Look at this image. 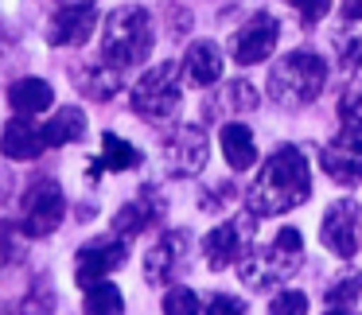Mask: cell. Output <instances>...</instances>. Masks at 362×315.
<instances>
[{
    "label": "cell",
    "instance_id": "obj_1",
    "mask_svg": "<svg viewBox=\"0 0 362 315\" xmlns=\"http://www.w3.org/2000/svg\"><path fill=\"white\" fill-rule=\"evenodd\" d=\"M312 198V167H308V156L292 144H281V148L269 156V164L261 167L257 183L245 195V206H250L253 218H276V214L296 210L300 203Z\"/></svg>",
    "mask_w": 362,
    "mask_h": 315
},
{
    "label": "cell",
    "instance_id": "obj_2",
    "mask_svg": "<svg viewBox=\"0 0 362 315\" xmlns=\"http://www.w3.org/2000/svg\"><path fill=\"white\" fill-rule=\"evenodd\" d=\"M238 265H242V280L253 292L276 288L304 265V234L296 226H284L269 245H250Z\"/></svg>",
    "mask_w": 362,
    "mask_h": 315
},
{
    "label": "cell",
    "instance_id": "obj_3",
    "mask_svg": "<svg viewBox=\"0 0 362 315\" xmlns=\"http://www.w3.org/2000/svg\"><path fill=\"white\" fill-rule=\"evenodd\" d=\"M152 43H156V32H152V16L141 8V4H121L105 16L102 28V59L117 71L125 66H136L152 55Z\"/></svg>",
    "mask_w": 362,
    "mask_h": 315
},
{
    "label": "cell",
    "instance_id": "obj_4",
    "mask_svg": "<svg viewBox=\"0 0 362 315\" xmlns=\"http://www.w3.org/2000/svg\"><path fill=\"white\" fill-rule=\"evenodd\" d=\"M327 86V63L315 51H292V55L276 59L269 71V97L284 109H300L312 105Z\"/></svg>",
    "mask_w": 362,
    "mask_h": 315
},
{
    "label": "cell",
    "instance_id": "obj_5",
    "mask_svg": "<svg viewBox=\"0 0 362 315\" xmlns=\"http://www.w3.org/2000/svg\"><path fill=\"white\" fill-rule=\"evenodd\" d=\"M183 102L180 90V63H156L152 71H144V78L133 86V109L144 121H168L175 117Z\"/></svg>",
    "mask_w": 362,
    "mask_h": 315
},
{
    "label": "cell",
    "instance_id": "obj_6",
    "mask_svg": "<svg viewBox=\"0 0 362 315\" xmlns=\"http://www.w3.org/2000/svg\"><path fill=\"white\" fill-rule=\"evenodd\" d=\"M323 172L343 187L362 183V121H343L335 133V141L320 152Z\"/></svg>",
    "mask_w": 362,
    "mask_h": 315
},
{
    "label": "cell",
    "instance_id": "obj_7",
    "mask_svg": "<svg viewBox=\"0 0 362 315\" xmlns=\"http://www.w3.org/2000/svg\"><path fill=\"white\" fill-rule=\"evenodd\" d=\"M66 198L55 179H35L24 195V234L28 237H47L63 226Z\"/></svg>",
    "mask_w": 362,
    "mask_h": 315
},
{
    "label": "cell",
    "instance_id": "obj_8",
    "mask_svg": "<svg viewBox=\"0 0 362 315\" xmlns=\"http://www.w3.org/2000/svg\"><path fill=\"white\" fill-rule=\"evenodd\" d=\"M358 226H362V206L354 198H339L323 210V222H320V242L327 253L351 261L358 253Z\"/></svg>",
    "mask_w": 362,
    "mask_h": 315
},
{
    "label": "cell",
    "instance_id": "obj_9",
    "mask_svg": "<svg viewBox=\"0 0 362 315\" xmlns=\"http://www.w3.org/2000/svg\"><path fill=\"white\" fill-rule=\"evenodd\" d=\"M276 40H281V24H276V16L257 12V16L245 20V24L234 32V40H230V55H234V63H242V66H257V63H265V59L273 55Z\"/></svg>",
    "mask_w": 362,
    "mask_h": 315
},
{
    "label": "cell",
    "instance_id": "obj_10",
    "mask_svg": "<svg viewBox=\"0 0 362 315\" xmlns=\"http://www.w3.org/2000/svg\"><path fill=\"white\" fill-rule=\"evenodd\" d=\"M211 156V141H206L203 125H180L164 141V164L172 175H199Z\"/></svg>",
    "mask_w": 362,
    "mask_h": 315
},
{
    "label": "cell",
    "instance_id": "obj_11",
    "mask_svg": "<svg viewBox=\"0 0 362 315\" xmlns=\"http://www.w3.org/2000/svg\"><path fill=\"white\" fill-rule=\"evenodd\" d=\"M125 257H129V245L121 242V237H94V242H86L78 249V257H74V280H78L82 288H90V284L105 280L113 268L125 265Z\"/></svg>",
    "mask_w": 362,
    "mask_h": 315
},
{
    "label": "cell",
    "instance_id": "obj_12",
    "mask_svg": "<svg viewBox=\"0 0 362 315\" xmlns=\"http://www.w3.org/2000/svg\"><path fill=\"white\" fill-rule=\"evenodd\" d=\"M250 234H253V214L250 218H230L222 226H214L203 242L206 265L211 268H230L242 261V253L250 249Z\"/></svg>",
    "mask_w": 362,
    "mask_h": 315
},
{
    "label": "cell",
    "instance_id": "obj_13",
    "mask_svg": "<svg viewBox=\"0 0 362 315\" xmlns=\"http://www.w3.org/2000/svg\"><path fill=\"white\" fill-rule=\"evenodd\" d=\"M98 28V16H94V4L82 8V4H59V12L51 16V28H47V40L55 47H78L94 35Z\"/></svg>",
    "mask_w": 362,
    "mask_h": 315
},
{
    "label": "cell",
    "instance_id": "obj_14",
    "mask_svg": "<svg viewBox=\"0 0 362 315\" xmlns=\"http://www.w3.org/2000/svg\"><path fill=\"white\" fill-rule=\"evenodd\" d=\"M187 242H191L187 230H168V234L148 249V257H144V280H148V284L172 280V276H175V265H180L183 253H187Z\"/></svg>",
    "mask_w": 362,
    "mask_h": 315
},
{
    "label": "cell",
    "instance_id": "obj_15",
    "mask_svg": "<svg viewBox=\"0 0 362 315\" xmlns=\"http://www.w3.org/2000/svg\"><path fill=\"white\" fill-rule=\"evenodd\" d=\"M183 74H187L195 86H214V82L222 78V47L211 40H195L187 47V55H183Z\"/></svg>",
    "mask_w": 362,
    "mask_h": 315
},
{
    "label": "cell",
    "instance_id": "obj_16",
    "mask_svg": "<svg viewBox=\"0 0 362 315\" xmlns=\"http://www.w3.org/2000/svg\"><path fill=\"white\" fill-rule=\"evenodd\" d=\"M218 144H222V156H226V164L234 167V172H250V167L257 164V141H253V129L242 125V121L222 125Z\"/></svg>",
    "mask_w": 362,
    "mask_h": 315
},
{
    "label": "cell",
    "instance_id": "obj_17",
    "mask_svg": "<svg viewBox=\"0 0 362 315\" xmlns=\"http://www.w3.org/2000/svg\"><path fill=\"white\" fill-rule=\"evenodd\" d=\"M0 152L8 160H35L43 152V141H40V129L32 125L28 117H12L8 125H4V133H0Z\"/></svg>",
    "mask_w": 362,
    "mask_h": 315
},
{
    "label": "cell",
    "instance_id": "obj_18",
    "mask_svg": "<svg viewBox=\"0 0 362 315\" xmlns=\"http://www.w3.org/2000/svg\"><path fill=\"white\" fill-rule=\"evenodd\" d=\"M86 136V113L78 109V105H66V109H59L51 121H43L40 129V141L43 148H63V144H74Z\"/></svg>",
    "mask_w": 362,
    "mask_h": 315
},
{
    "label": "cell",
    "instance_id": "obj_19",
    "mask_svg": "<svg viewBox=\"0 0 362 315\" xmlns=\"http://www.w3.org/2000/svg\"><path fill=\"white\" fill-rule=\"evenodd\" d=\"M51 102H55V90L43 78H20V82H12V90H8V105L20 117H35V113L51 109Z\"/></svg>",
    "mask_w": 362,
    "mask_h": 315
},
{
    "label": "cell",
    "instance_id": "obj_20",
    "mask_svg": "<svg viewBox=\"0 0 362 315\" xmlns=\"http://www.w3.org/2000/svg\"><path fill=\"white\" fill-rule=\"evenodd\" d=\"M156 214H160V206L152 203L148 195H141L136 203H125L117 210V218H113V234L117 237H136V234H144V230L156 222Z\"/></svg>",
    "mask_w": 362,
    "mask_h": 315
},
{
    "label": "cell",
    "instance_id": "obj_21",
    "mask_svg": "<svg viewBox=\"0 0 362 315\" xmlns=\"http://www.w3.org/2000/svg\"><path fill=\"white\" fill-rule=\"evenodd\" d=\"M102 164L94 167V172H129V167L141 164V152L133 148L129 141H121L117 133H105L102 136Z\"/></svg>",
    "mask_w": 362,
    "mask_h": 315
},
{
    "label": "cell",
    "instance_id": "obj_22",
    "mask_svg": "<svg viewBox=\"0 0 362 315\" xmlns=\"http://www.w3.org/2000/svg\"><path fill=\"white\" fill-rule=\"evenodd\" d=\"M86 315H125V296H121L117 284L110 280H98L86 288Z\"/></svg>",
    "mask_w": 362,
    "mask_h": 315
},
{
    "label": "cell",
    "instance_id": "obj_23",
    "mask_svg": "<svg viewBox=\"0 0 362 315\" xmlns=\"http://www.w3.org/2000/svg\"><path fill=\"white\" fill-rule=\"evenodd\" d=\"M82 90H86L90 97H98V102H110V97L121 90V71L102 59L98 66H90V71L82 74Z\"/></svg>",
    "mask_w": 362,
    "mask_h": 315
},
{
    "label": "cell",
    "instance_id": "obj_24",
    "mask_svg": "<svg viewBox=\"0 0 362 315\" xmlns=\"http://www.w3.org/2000/svg\"><path fill=\"white\" fill-rule=\"evenodd\" d=\"M323 299H327L331 311H346V307H354L362 299V273H343L339 280H331L327 292H323Z\"/></svg>",
    "mask_w": 362,
    "mask_h": 315
},
{
    "label": "cell",
    "instance_id": "obj_25",
    "mask_svg": "<svg viewBox=\"0 0 362 315\" xmlns=\"http://www.w3.org/2000/svg\"><path fill=\"white\" fill-rule=\"evenodd\" d=\"M257 105V90L250 86V82H230V86H222V94L214 97L211 105H206V113H234V109H253Z\"/></svg>",
    "mask_w": 362,
    "mask_h": 315
},
{
    "label": "cell",
    "instance_id": "obj_26",
    "mask_svg": "<svg viewBox=\"0 0 362 315\" xmlns=\"http://www.w3.org/2000/svg\"><path fill=\"white\" fill-rule=\"evenodd\" d=\"M164 315H199V296H195L191 288H183V284L168 288V296H164Z\"/></svg>",
    "mask_w": 362,
    "mask_h": 315
},
{
    "label": "cell",
    "instance_id": "obj_27",
    "mask_svg": "<svg viewBox=\"0 0 362 315\" xmlns=\"http://www.w3.org/2000/svg\"><path fill=\"white\" fill-rule=\"evenodd\" d=\"M24 315H55V288L47 280H40L24 299Z\"/></svg>",
    "mask_w": 362,
    "mask_h": 315
},
{
    "label": "cell",
    "instance_id": "obj_28",
    "mask_svg": "<svg viewBox=\"0 0 362 315\" xmlns=\"http://www.w3.org/2000/svg\"><path fill=\"white\" fill-rule=\"evenodd\" d=\"M269 315H308V296L296 292V288L281 292V296L269 304Z\"/></svg>",
    "mask_w": 362,
    "mask_h": 315
},
{
    "label": "cell",
    "instance_id": "obj_29",
    "mask_svg": "<svg viewBox=\"0 0 362 315\" xmlns=\"http://www.w3.org/2000/svg\"><path fill=\"white\" fill-rule=\"evenodd\" d=\"M288 4L296 8V16L304 20V24H320L331 12V0H288Z\"/></svg>",
    "mask_w": 362,
    "mask_h": 315
},
{
    "label": "cell",
    "instance_id": "obj_30",
    "mask_svg": "<svg viewBox=\"0 0 362 315\" xmlns=\"http://www.w3.org/2000/svg\"><path fill=\"white\" fill-rule=\"evenodd\" d=\"M203 315H245V304L238 296H226V292H218V296L206 299V311Z\"/></svg>",
    "mask_w": 362,
    "mask_h": 315
},
{
    "label": "cell",
    "instance_id": "obj_31",
    "mask_svg": "<svg viewBox=\"0 0 362 315\" xmlns=\"http://www.w3.org/2000/svg\"><path fill=\"white\" fill-rule=\"evenodd\" d=\"M339 12H343L346 24H358L362 20V0H339Z\"/></svg>",
    "mask_w": 362,
    "mask_h": 315
},
{
    "label": "cell",
    "instance_id": "obj_32",
    "mask_svg": "<svg viewBox=\"0 0 362 315\" xmlns=\"http://www.w3.org/2000/svg\"><path fill=\"white\" fill-rule=\"evenodd\" d=\"M358 59H362V40H351L343 47V66H346V71H354V66H358Z\"/></svg>",
    "mask_w": 362,
    "mask_h": 315
},
{
    "label": "cell",
    "instance_id": "obj_33",
    "mask_svg": "<svg viewBox=\"0 0 362 315\" xmlns=\"http://www.w3.org/2000/svg\"><path fill=\"white\" fill-rule=\"evenodd\" d=\"M327 315H351V311H327Z\"/></svg>",
    "mask_w": 362,
    "mask_h": 315
}]
</instances>
